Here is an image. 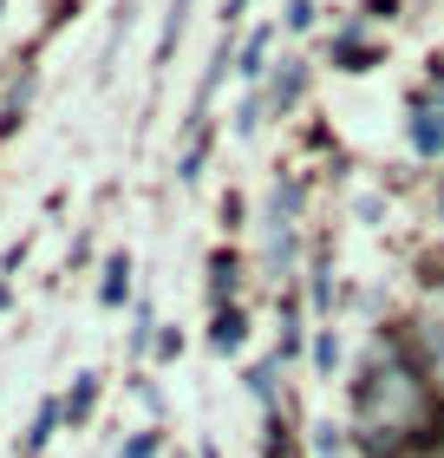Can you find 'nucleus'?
Here are the masks:
<instances>
[{
    "label": "nucleus",
    "mask_w": 444,
    "mask_h": 458,
    "mask_svg": "<svg viewBox=\"0 0 444 458\" xmlns=\"http://www.w3.org/2000/svg\"><path fill=\"white\" fill-rule=\"evenodd\" d=\"M242 72H248V79H256V72H262V33H256V39H248V53H242Z\"/></svg>",
    "instance_id": "obj_3"
},
{
    "label": "nucleus",
    "mask_w": 444,
    "mask_h": 458,
    "mask_svg": "<svg viewBox=\"0 0 444 458\" xmlns=\"http://www.w3.org/2000/svg\"><path fill=\"white\" fill-rule=\"evenodd\" d=\"M412 144H418V151H438V144H444V118H425V124L412 131Z\"/></svg>",
    "instance_id": "obj_1"
},
{
    "label": "nucleus",
    "mask_w": 444,
    "mask_h": 458,
    "mask_svg": "<svg viewBox=\"0 0 444 458\" xmlns=\"http://www.w3.org/2000/svg\"><path fill=\"white\" fill-rule=\"evenodd\" d=\"M92 406V380H79V393H72V400H66V412H72V420H79V412H86Z\"/></svg>",
    "instance_id": "obj_4"
},
{
    "label": "nucleus",
    "mask_w": 444,
    "mask_h": 458,
    "mask_svg": "<svg viewBox=\"0 0 444 458\" xmlns=\"http://www.w3.org/2000/svg\"><path fill=\"white\" fill-rule=\"evenodd\" d=\"M124 276H131V268H124V256H118V262H112V282H105V301L124 295Z\"/></svg>",
    "instance_id": "obj_2"
}]
</instances>
